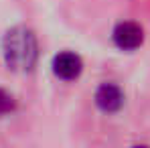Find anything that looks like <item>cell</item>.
I'll return each instance as SVG.
<instances>
[{"label": "cell", "instance_id": "cell-5", "mask_svg": "<svg viewBox=\"0 0 150 148\" xmlns=\"http://www.w3.org/2000/svg\"><path fill=\"white\" fill-rule=\"evenodd\" d=\"M16 110V99L10 91L0 87V116H8Z\"/></svg>", "mask_w": 150, "mask_h": 148}, {"label": "cell", "instance_id": "cell-3", "mask_svg": "<svg viewBox=\"0 0 150 148\" xmlns=\"http://www.w3.org/2000/svg\"><path fill=\"white\" fill-rule=\"evenodd\" d=\"M53 73L55 77H59L61 81H75L81 71H83V61L77 53H71V51H61L53 57Z\"/></svg>", "mask_w": 150, "mask_h": 148}, {"label": "cell", "instance_id": "cell-4", "mask_svg": "<svg viewBox=\"0 0 150 148\" xmlns=\"http://www.w3.org/2000/svg\"><path fill=\"white\" fill-rule=\"evenodd\" d=\"M96 106L103 114H116L124 108V91L116 83H101L96 89Z\"/></svg>", "mask_w": 150, "mask_h": 148}, {"label": "cell", "instance_id": "cell-2", "mask_svg": "<svg viewBox=\"0 0 150 148\" xmlns=\"http://www.w3.org/2000/svg\"><path fill=\"white\" fill-rule=\"evenodd\" d=\"M112 39L120 51H136L144 43V28L134 21H124L114 26Z\"/></svg>", "mask_w": 150, "mask_h": 148}, {"label": "cell", "instance_id": "cell-1", "mask_svg": "<svg viewBox=\"0 0 150 148\" xmlns=\"http://www.w3.org/2000/svg\"><path fill=\"white\" fill-rule=\"evenodd\" d=\"M2 57L10 71L28 73L35 69L39 59V41L28 26L16 25L2 37Z\"/></svg>", "mask_w": 150, "mask_h": 148}]
</instances>
